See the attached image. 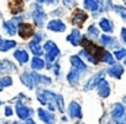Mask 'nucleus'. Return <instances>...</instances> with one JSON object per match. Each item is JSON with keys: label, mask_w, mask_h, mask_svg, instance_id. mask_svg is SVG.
I'll use <instances>...</instances> for the list:
<instances>
[{"label": "nucleus", "mask_w": 126, "mask_h": 124, "mask_svg": "<svg viewBox=\"0 0 126 124\" xmlns=\"http://www.w3.org/2000/svg\"><path fill=\"white\" fill-rule=\"evenodd\" d=\"M45 51H46V59H47V65L50 66V63L52 62L56 61V58L58 57V54H60V50H58L57 45H56L53 40H47L46 43H45L44 46Z\"/></svg>", "instance_id": "1"}, {"label": "nucleus", "mask_w": 126, "mask_h": 124, "mask_svg": "<svg viewBox=\"0 0 126 124\" xmlns=\"http://www.w3.org/2000/svg\"><path fill=\"white\" fill-rule=\"evenodd\" d=\"M18 34L23 39H29L34 35V27L29 23H19L18 24Z\"/></svg>", "instance_id": "2"}, {"label": "nucleus", "mask_w": 126, "mask_h": 124, "mask_svg": "<svg viewBox=\"0 0 126 124\" xmlns=\"http://www.w3.org/2000/svg\"><path fill=\"white\" fill-rule=\"evenodd\" d=\"M15 111H16L18 117L22 119V120H26V119H29L31 115H33V111H31L30 108L26 107L22 101H18L16 102V105H15Z\"/></svg>", "instance_id": "3"}, {"label": "nucleus", "mask_w": 126, "mask_h": 124, "mask_svg": "<svg viewBox=\"0 0 126 124\" xmlns=\"http://www.w3.org/2000/svg\"><path fill=\"white\" fill-rule=\"evenodd\" d=\"M33 19L35 22V24L38 27H42L45 24V20H46V13L44 12L42 7L39 4H35V10L33 12Z\"/></svg>", "instance_id": "4"}, {"label": "nucleus", "mask_w": 126, "mask_h": 124, "mask_svg": "<svg viewBox=\"0 0 126 124\" xmlns=\"http://www.w3.org/2000/svg\"><path fill=\"white\" fill-rule=\"evenodd\" d=\"M37 112H38L39 119H41L45 124H54L56 117H54V115H53L52 112H47V111L42 109V108H38V109H37Z\"/></svg>", "instance_id": "5"}, {"label": "nucleus", "mask_w": 126, "mask_h": 124, "mask_svg": "<svg viewBox=\"0 0 126 124\" xmlns=\"http://www.w3.org/2000/svg\"><path fill=\"white\" fill-rule=\"evenodd\" d=\"M87 18H88V15L84 12V11H81V10H76L73 12V18H72V23L75 24V26H81L83 23H84L85 20H87Z\"/></svg>", "instance_id": "6"}, {"label": "nucleus", "mask_w": 126, "mask_h": 124, "mask_svg": "<svg viewBox=\"0 0 126 124\" xmlns=\"http://www.w3.org/2000/svg\"><path fill=\"white\" fill-rule=\"evenodd\" d=\"M96 88H98V93L100 97H107L110 94V86L107 84V81L104 78H100L99 82L96 84Z\"/></svg>", "instance_id": "7"}, {"label": "nucleus", "mask_w": 126, "mask_h": 124, "mask_svg": "<svg viewBox=\"0 0 126 124\" xmlns=\"http://www.w3.org/2000/svg\"><path fill=\"white\" fill-rule=\"evenodd\" d=\"M18 24H19V18H16V19L14 18V19H11V20H8V22H4L3 27L10 35H15L16 28H18Z\"/></svg>", "instance_id": "8"}, {"label": "nucleus", "mask_w": 126, "mask_h": 124, "mask_svg": "<svg viewBox=\"0 0 126 124\" xmlns=\"http://www.w3.org/2000/svg\"><path fill=\"white\" fill-rule=\"evenodd\" d=\"M65 24L63 23L61 20H58V19H54V20H50L49 23H47V30H50V31H54V32H63L65 31Z\"/></svg>", "instance_id": "9"}, {"label": "nucleus", "mask_w": 126, "mask_h": 124, "mask_svg": "<svg viewBox=\"0 0 126 124\" xmlns=\"http://www.w3.org/2000/svg\"><path fill=\"white\" fill-rule=\"evenodd\" d=\"M16 66L10 59H1L0 61V73H12L16 72Z\"/></svg>", "instance_id": "10"}, {"label": "nucleus", "mask_w": 126, "mask_h": 124, "mask_svg": "<svg viewBox=\"0 0 126 124\" xmlns=\"http://www.w3.org/2000/svg\"><path fill=\"white\" fill-rule=\"evenodd\" d=\"M68 111H69V116H71L72 119H80L81 117V107H80L77 102H75V101L71 102Z\"/></svg>", "instance_id": "11"}, {"label": "nucleus", "mask_w": 126, "mask_h": 124, "mask_svg": "<svg viewBox=\"0 0 126 124\" xmlns=\"http://www.w3.org/2000/svg\"><path fill=\"white\" fill-rule=\"evenodd\" d=\"M112 119L114 120H117V121H119L121 119L125 116V107H123L122 104H115L114 105V108H112Z\"/></svg>", "instance_id": "12"}, {"label": "nucleus", "mask_w": 126, "mask_h": 124, "mask_svg": "<svg viewBox=\"0 0 126 124\" xmlns=\"http://www.w3.org/2000/svg\"><path fill=\"white\" fill-rule=\"evenodd\" d=\"M20 80H22L23 85H26V88H29V89H33L34 86H35L33 73H23V74L20 75Z\"/></svg>", "instance_id": "13"}, {"label": "nucleus", "mask_w": 126, "mask_h": 124, "mask_svg": "<svg viewBox=\"0 0 126 124\" xmlns=\"http://www.w3.org/2000/svg\"><path fill=\"white\" fill-rule=\"evenodd\" d=\"M107 73L114 78H121V75L123 74V66L119 63H112V67H110Z\"/></svg>", "instance_id": "14"}, {"label": "nucleus", "mask_w": 126, "mask_h": 124, "mask_svg": "<svg viewBox=\"0 0 126 124\" xmlns=\"http://www.w3.org/2000/svg\"><path fill=\"white\" fill-rule=\"evenodd\" d=\"M66 39H68V42H71L73 46H79L80 39H81V34H80L79 30H73V31L66 37Z\"/></svg>", "instance_id": "15"}, {"label": "nucleus", "mask_w": 126, "mask_h": 124, "mask_svg": "<svg viewBox=\"0 0 126 124\" xmlns=\"http://www.w3.org/2000/svg\"><path fill=\"white\" fill-rule=\"evenodd\" d=\"M69 59H71V63L73 65V67H75V69L81 70V72L87 70V66H85V63L81 61V59H80V57H77V55H72Z\"/></svg>", "instance_id": "16"}, {"label": "nucleus", "mask_w": 126, "mask_h": 124, "mask_svg": "<svg viewBox=\"0 0 126 124\" xmlns=\"http://www.w3.org/2000/svg\"><path fill=\"white\" fill-rule=\"evenodd\" d=\"M14 57L19 63H26V62H29V53L26 50H15Z\"/></svg>", "instance_id": "17"}, {"label": "nucleus", "mask_w": 126, "mask_h": 124, "mask_svg": "<svg viewBox=\"0 0 126 124\" xmlns=\"http://www.w3.org/2000/svg\"><path fill=\"white\" fill-rule=\"evenodd\" d=\"M33 77H34V82L37 85H49V84H52V80L49 77H45V75L33 73Z\"/></svg>", "instance_id": "18"}, {"label": "nucleus", "mask_w": 126, "mask_h": 124, "mask_svg": "<svg viewBox=\"0 0 126 124\" xmlns=\"http://www.w3.org/2000/svg\"><path fill=\"white\" fill-rule=\"evenodd\" d=\"M31 67H33V70H42L45 67L44 59H41L39 57L35 55L33 59H31Z\"/></svg>", "instance_id": "19"}, {"label": "nucleus", "mask_w": 126, "mask_h": 124, "mask_svg": "<svg viewBox=\"0 0 126 124\" xmlns=\"http://www.w3.org/2000/svg\"><path fill=\"white\" fill-rule=\"evenodd\" d=\"M100 78H103V74H96V75H94V77L87 82V85H85V88H84V89H85V90L94 89V88L96 86V84L99 82V80H100Z\"/></svg>", "instance_id": "20"}, {"label": "nucleus", "mask_w": 126, "mask_h": 124, "mask_svg": "<svg viewBox=\"0 0 126 124\" xmlns=\"http://www.w3.org/2000/svg\"><path fill=\"white\" fill-rule=\"evenodd\" d=\"M15 46H16L15 40H1V43H0V51H8L11 49H14Z\"/></svg>", "instance_id": "21"}, {"label": "nucleus", "mask_w": 126, "mask_h": 124, "mask_svg": "<svg viewBox=\"0 0 126 124\" xmlns=\"http://www.w3.org/2000/svg\"><path fill=\"white\" fill-rule=\"evenodd\" d=\"M79 77H80V74H79V70L77 69H73V70H71V72L68 73V82L69 84H72V85H75V84L79 81Z\"/></svg>", "instance_id": "22"}, {"label": "nucleus", "mask_w": 126, "mask_h": 124, "mask_svg": "<svg viewBox=\"0 0 126 124\" xmlns=\"http://www.w3.org/2000/svg\"><path fill=\"white\" fill-rule=\"evenodd\" d=\"M29 47H30V50L33 51V54H34V55L39 57V55L42 54V47L39 46V43L34 42V40H31V42L29 43Z\"/></svg>", "instance_id": "23"}, {"label": "nucleus", "mask_w": 126, "mask_h": 124, "mask_svg": "<svg viewBox=\"0 0 126 124\" xmlns=\"http://www.w3.org/2000/svg\"><path fill=\"white\" fill-rule=\"evenodd\" d=\"M12 85V78L8 77V75H4V77L0 78V92L3 90L4 88H8V86Z\"/></svg>", "instance_id": "24"}, {"label": "nucleus", "mask_w": 126, "mask_h": 124, "mask_svg": "<svg viewBox=\"0 0 126 124\" xmlns=\"http://www.w3.org/2000/svg\"><path fill=\"white\" fill-rule=\"evenodd\" d=\"M84 5L91 11H96L99 8V0H84Z\"/></svg>", "instance_id": "25"}, {"label": "nucleus", "mask_w": 126, "mask_h": 124, "mask_svg": "<svg viewBox=\"0 0 126 124\" xmlns=\"http://www.w3.org/2000/svg\"><path fill=\"white\" fill-rule=\"evenodd\" d=\"M99 26L102 27V30L103 31H106V32H111L112 31V27H111V23H110L107 19H102L100 20V23H99Z\"/></svg>", "instance_id": "26"}, {"label": "nucleus", "mask_w": 126, "mask_h": 124, "mask_svg": "<svg viewBox=\"0 0 126 124\" xmlns=\"http://www.w3.org/2000/svg\"><path fill=\"white\" fill-rule=\"evenodd\" d=\"M100 61H104V62H107V63H110V65L114 63V58H112V55L109 53V51H106V50L103 51V54H102Z\"/></svg>", "instance_id": "27"}, {"label": "nucleus", "mask_w": 126, "mask_h": 124, "mask_svg": "<svg viewBox=\"0 0 126 124\" xmlns=\"http://www.w3.org/2000/svg\"><path fill=\"white\" fill-rule=\"evenodd\" d=\"M54 101H56V105H57L58 111H60V112H64V100H63V96H61V94H57Z\"/></svg>", "instance_id": "28"}, {"label": "nucleus", "mask_w": 126, "mask_h": 124, "mask_svg": "<svg viewBox=\"0 0 126 124\" xmlns=\"http://www.w3.org/2000/svg\"><path fill=\"white\" fill-rule=\"evenodd\" d=\"M100 40L104 43V45H111V43L114 42V39H112L111 37H107V35H102Z\"/></svg>", "instance_id": "29"}, {"label": "nucleus", "mask_w": 126, "mask_h": 124, "mask_svg": "<svg viewBox=\"0 0 126 124\" xmlns=\"http://www.w3.org/2000/svg\"><path fill=\"white\" fill-rule=\"evenodd\" d=\"M23 1H22V0H16V7H14V8H12V12H15V13H16V12H19V11H22L23 10Z\"/></svg>", "instance_id": "30"}, {"label": "nucleus", "mask_w": 126, "mask_h": 124, "mask_svg": "<svg viewBox=\"0 0 126 124\" xmlns=\"http://www.w3.org/2000/svg\"><path fill=\"white\" fill-rule=\"evenodd\" d=\"M88 34L92 35V37H98L99 31H98V28H96L95 26H90V27H88Z\"/></svg>", "instance_id": "31"}, {"label": "nucleus", "mask_w": 126, "mask_h": 124, "mask_svg": "<svg viewBox=\"0 0 126 124\" xmlns=\"http://www.w3.org/2000/svg\"><path fill=\"white\" fill-rule=\"evenodd\" d=\"M125 55H126V50H125V49H121V50L115 51V58H117V59H122Z\"/></svg>", "instance_id": "32"}, {"label": "nucleus", "mask_w": 126, "mask_h": 124, "mask_svg": "<svg viewBox=\"0 0 126 124\" xmlns=\"http://www.w3.org/2000/svg\"><path fill=\"white\" fill-rule=\"evenodd\" d=\"M11 115H12V108L6 107V116H11Z\"/></svg>", "instance_id": "33"}, {"label": "nucleus", "mask_w": 126, "mask_h": 124, "mask_svg": "<svg viewBox=\"0 0 126 124\" xmlns=\"http://www.w3.org/2000/svg\"><path fill=\"white\" fill-rule=\"evenodd\" d=\"M122 39L126 43V28H122Z\"/></svg>", "instance_id": "34"}, {"label": "nucleus", "mask_w": 126, "mask_h": 124, "mask_svg": "<svg viewBox=\"0 0 126 124\" xmlns=\"http://www.w3.org/2000/svg\"><path fill=\"white\" fill-rule=\"evenodd\" d=\"M54 73H56V74H60V66H58V65H56V66H54Z\"/></svg>", "instance_id": "35"}, {"label": "nucleus", "mask_w": 126, "mask_h": 124, "mask_svg": "<svg viewBox=\"0 0 126 124\" xmlns=\"http://www.w3.org/2000/svg\"><path fill=\"white\" fill-rule=\"evenodd\" d=\"M25 121H26L25 124H35V123H34V121H33V120H31V119H30V117H29V119H26Z\"/></svg>", "instance_id": "36"}, {"label": "nucleus", "mask_w": 126, "mask_h": 124, "mask_svg": "<svg viewBox=\"0 0 126 124\" xmlns=\"http://www.w3.org/2000/svg\"><path fill=\"white\" fill-rule=\"evenodd\" d=\"M49 3H53V4H56V3H58V0H47Z\"/></svg>", "instance_id": "37"}, {"label": "nucleus", "mask_w": 126, "mask_h": 124, "mask_svg": "<svg viewBox=\"0 0 126 124\" xmlns=\"http://www.w3.org/2000/svg\"><path fill=\"white\" fill-rule=\"evenodd\" d=\"M122 16H123V19L126 20V12H123V11H122Z\"/></svg>", "instance_id": "38"}, {"label": "nucleus", "mask_w": 126, "mask_h": 124, "mask_svg": "<svg viewBox=\"0 0 126 124\" xmlns=\"http://www.w3.org/2000/svg\"><path fill=\"white\" fill-rule=\"evenodd\" d=\"M38 3H45V1H47V0H37Z\"/></svg>", "instance_id": "39"}, {"label": "nucleus", "mask_w": 126, "mask_h": 124, "mask_svg": "<svg viewBox=\"0 0 126 124\" xmlns=\"http://www.w3.org/2000/svg\"><path fill=\"white\" fill-rule=\"evenodd\" d=\"M71 3V0H65V4H69Z\"/></svg>", "instance_id": "40"}, {"label": "nucleus", "mask_w": 126, "mask_h": 124, "mask_svg": "<svg viewBox=\"0 0 126 124\" xmlns=\"http://www.w3.org/2000/svg\"><path fill=\"white\" fill-rule=\"evenodd\" d=\"M14 124H20V123H14Z\"/></svg>", "instance_id": "41"}, {"label": "nucleus", "mask_w": 126, "mask_h": 124, "mask_svg": "<svg viewBox=\"0 0 126 124\" xmlns=\"http://www.w3.org/2000/svg\"><path fill=\"white\" fill-rule=\"evenodd\" d=\"M0 43H1V38H0Z\"/></svg>", "instance_id": "42"}, {"label": "nucleus", "mask_w": 126, "mask_h": 124, "mask_svg": "<svg viewBox=\"0 0 126 124\" xmlns=\"http://www.w3.org/2000/svg\"><path fill=\"white\" fill-rule=\"evenodd\" d=\"M125 65H126V59H125Z\"/></svg>", "instance_id": "43"}]
</instances>
